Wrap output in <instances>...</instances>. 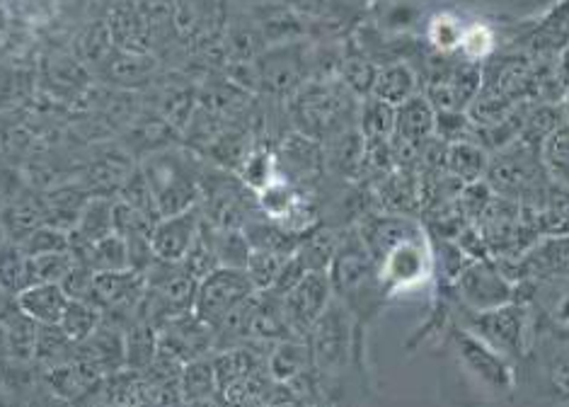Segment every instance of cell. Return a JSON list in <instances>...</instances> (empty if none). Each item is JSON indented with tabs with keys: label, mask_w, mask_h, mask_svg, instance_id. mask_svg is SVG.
Returning a JSON list of instances; mask_svg holds the SVG:
<instances>
[{
	"label": "cell",
	"mask_w": 569,
	"mask_h": 407,
	"mask_svg": "<svg viewBox=\"0 0 569 407\" xmlns=\"http://www.w3.org/2000/svg\"><path fill=\"white\" fill-rule=\"evenodd\" d=\"M92 192L90 189L80 182H63L47 189L44 195H39V207H42L44 214V224L53 226L59 230H66V234H71L80 211H83L86 204L90 201Z\"/></svg>",
	"instance_id": "ffe728a7"
},
{
	"label": "cell",
	"mask_w": 569,
	"mask_h": 407,
	"mask_svg": "<svg viewBox=\"0 0 569 407\" xmlns=\"http://www.w3.org/2000/svg\"><path fill=\"white\" fill-rule=\"evenodd\" d=\"M76 49V59L86 68H90V71H104V66L110 63L112 53L117 51L104 20H94L92 24H88L86 30L80 32Z\"/></svg>",
	"instance_id": "f546056e"
},
{
	"label": "cell",
	"mask_w": 569,
	"mask_h": 407,
	"mask_svg": "<svg viewBox=\"0 0 569 407\" xmlns=\"http://www.w3.org/2000/svg\"><path fill=\"white\" fill-rule=\"evenodd\" d=\"M124 349H127V369L143 374L153 366L158 357V330L151 322L137 320L124 332Z\"/></svg>",
	"instance_id": "d6a6232c"
},
{
	"label": "cell",
	"mask_w": 569,
	"mask_h": 407,
	"mask_svg": "<svg viewBox=\"0 0 569 407\" xmlns=\"http://www.w3.org/2000/svg\"><path fill=\"white\" fill-rule=\"evenodd\" d=\"M281 3L308 22L325 18L330 10V0H281Z\"/></svg>",
	"instance_id": "7dc6e473"
},
{
	"label": "cell",
	"mask_w": 569,
	"mask_h": 407,
	"mask_svg": "<svg viewBox=\"0 0 569 407\" xmlns=\"http://www.w3.org/2000/svg\"><path fill=\"white\" fill-rule=\"evenodd\" d=\"M289 257L287 255H277V252L252 250L250 260L246 265V271H248L250 281L254 284V289L257 291H272L279 275H281V269H283V265H287Z\"/></svg>",
	"instance_id": "60d3db41"
},
{
	"label": "cell",
	"mask_w": 569,
	"mask_h": 407,
	"mask_svg": "<svg viewBox=\"0 0 569 407\" xmlns=\"http://www.w3.org/2000/svg\"><path fill=\"white\" fill-rule=\"evenodd\" d=\"M0 325H3L6 339H8V357L18 361L34 359L39 328H42V325L34 322L32 318H27L18 308V304L12 306V310L3 320H0Z\"/></svg>",
	"instance_id": "4dcf8cb0"
},
{
	"label": "cell",
	"mask_w": 569,
	"mask_h": 407,
	"mask_svg": "<svg viewBox=\"0 0 569 407\" xmlns=\"http://www.w3.org/2000/svg\"><path fill=\"white\" fill-rule=\"evenodd\" d=\"M114 199L129 204V207H133V209H139L141 214L148 216V219L160 221V214H158V207H156L153 192H151V187H148V182H146L139 166H137V170L129 175L127 182L119 187V192H117Z\"/></svg>",
	"instance_id": "b9f144b4"
},
{
	"label": "cell",
	"mask_w": 569,
	"mask_h": 407,
	"mask_svg": "<svg viewBox=\"0 0 569 407\" xmlns=\"http://www.w3.org/2000/svg\"><path fill=\"white\" fill-rule=\"evenodd\" d=\"M351 100L355 95L340 83V78L306 80L287 100L293 131L325 143L335 133L357 127L359 107H349Z\"/></svg>",
	"instance_id": "7a4b0ae2"
},
{
	"label": "cell",
	"mask_w": 569,
	"mask_h": 407,
	"mask_svg": "<svg viewBox=\"0 0 569 407\" xmlns=\"http://www.w3.org/2000/svg\"><path fill=\"white\" fill-rule=\"evenodd\" d=\"M267 369H269V376H272L281 386H289L298 381V378L313 374L316 366H313V357H310L308 339L289 337L272 345L267 357Z\"/></svg>",
	"instance_id": "7402d4cb"
},
{
	"label": "cell",
	"mask_w": 569,
	"mask_h": 407,
	"mask_svg": "<svg viewBox=\"0 0 569 407\" xmlns=\"http://www.w3.org/2000/svg\"><path fill=\"white\" fill-rule=\"evenodd\" d=\"M328 277L335 298H340L355 314L359 325L373 320L386 296L381 291V281H378V265L355 226L345 228L340 234V246H337L328 267Z\"/></svg>",
	"instance_id": "6da1fadb"
},
{
	"label": "cell",
	"mask_w": 569,
	"mask_h": 407,
	"mask_svg": "<svg viewBox=\"0 0 569 407\" xmlns=\"http://www.w3.org/2000/svg\"><path fill=\"white\" fill-rule=\"evenodd\" d=\"M538 318V316H536ZM531 351L538 355V371L548 388V396L569 405V339L538 318Z\"/></svg>",
	"instance_id": "5bb4252c"
},
{
	"label": "cell",
	"mask_w": 569,
	"mask_h": 407,
	"mask_svg": "<svg viewBox=\"0 0 569 407\" xmlns=\"http://www.w3.org/2000/svg\"><path fill=\"white\" fill-rule=\"evenodd\" d=\"M482 88L480 68L472 63L443 68L429 80L425 98L437 112H466V107L476 102Z\"/></svg>",
	"instance_id": "9a60e30c"
},
{
	"label": "cell",
	"mask_w": 569,
	"mask_h": 407,
	"mask_svg": "<svg viewBox=\"0 0 569 407\" xmlns=\"http://www.w3.org/2000/svg\"><path fill=\"white\" fill-rule=\"evenodd\" d=\"M417 95V76L408 63L392 61L378 68L371 98L383 100L390 107H400Z\"/></svg>",
	"instance_id": "484cf974"
},
{
	"label": "cell",
	"mask_w": 569,
	"mask_h": 407,
	"mask_svg": "<svg viewBox=\"0 0 569 407\" xmlns=\"http://www.w3.org/2000/svg\"><path fill=\"white\" fill-rule=\"evenodd\" d=\"M158 349L180 364L207 359L216 351V332L194 310H189L160 325Z\"/></svg>",
	"instance_id": "7c38bea8"
},
{
	"label": "cell",
	"mask_w": 569,
	"mask_h": 407,
	"mask_svg": "<svg viewBox=\"0 0 569 407\" xmlns=\"http://www.w3.org/2000/svg\"><path fill=\"white\" fill-rule=\"evenodd\" d=\"M376 265L386 301L422 289L431 279L433 269H437L433 267V248L427 228L417 230V234L400 240L398 246H392Z\"/></svg>",
	"instance_id": "8992f818"
},
{
	"label": "cell",
	"mask_w": 569,
	"mask_h": 407,
	"mask_svg": "<svg viewBox=\"0 0 569 407\" xmlns=\"http://www.w3.org/2000/svg\"><path fill=\"white\" fill-rule=\"evenodd\" d=\"M0 287L12 296L32 287V257L22 250L20 242L6 240L0 248Z\"/></svg>",
	"instance_id": "836d02e7"
},
{
	"label": "cell",
	"mask_w": 569,
	"mask_h": 407,
	"mask_svg": "<svg viewBox=\"0 0 569 407\" xmlns=\"http://www.w3.org/2000/svg\"><path fill=\"white\" fill-rule=\"evenodd\" d=\"M240 3H246V6H257V3H267V0H240Z\"/></svg>",
	"instance_id": "816d5d0a"
},
{
	"label": "cell",
	"mask_w": 569,
	"mask_h": 407,
	"mask_svg": "<svg viewBox=\"0 0 569 407\" xmlns=\"http://www.w3.org/2000/svg\"><path fill=\"white\" fill-rule=\"evenodd\" d=\"M361 3H366V0H361Z\"/></svg>",
	"instance_id": "db71d44e"
},
{
	"label": "cell",
	"mask_w": 569,
	"mask_h": 407,
	"mask_svg": "<svg viewBox=\"0 0 569 407\" xmlns=\"http://www.w3.org/2000/svg\"><path fill=\"white\" fill-rule=\"evenodd\" d=\"M335 291L328 271H308L293 289L281 296L283 316L296 337H306L332 304Z\"/></svg>",
	"instance_id": "4fadbf2b"
},
{
	"label": "cell",
	"mask_w": 569,
	"mask_h": 407,
	"mask_svg": "<svg viewBox=\"0 0 569 407\" xmlns=\"http://www.w3.org/2000/svg\"><path fill=\"white\" fill-rule=\"evenodd\" d=\"M139 168L151 187L160 219L199 207L204 166H197L192 156L178 148H166L143 158Z\"/></svg>",
	"instance_id": "3957f363"
},
{
	"label": "cell",
	"mask_w": 569,
	"mask_h": 407,
	"mask_svg": "<svg viewBox=\"0 0 569 407\" xmlns=\"http://www.w3.org/2000/svg\"><path fill=\"white\" fill-rule=\"evenodd\" d=\"M359 330L361 325L357 322L355 314H351L340 298H332L328 310H325V314L318 318V322L306 335L316 374L322 378V381L340 378L342 371L349 366V361L355 359Z\"/></svg>",
	"instance_id": "5b68a950"
},
{
	"label": "cell",
	"mask_w": 569,
	"mask_h": 407,
	"mask_svg": "<svg viewBox=\"0 0 569 407\" xmlns=\"http://www.w3.org/2000/svg\"><path fill=\"white\" fill-rule=\"evenodd\" d=\"M71 296L63 291L61 284H32L16 296V304L27 318L39 325H59Z\"/></svg>",
	"instance_id": "603a6c76"
},
{
	"label": "cell",
	"mask_w": 569,
	"mask_h": 407,
	"mask_svg": "<svg viewBox=\"0 0 569 407\" xmlns=\"http://www.w3.org/2000/svg\"><path fill=\"white\" fill-rule=\"evenodd\" d=\"M540 166L552 185L569 187V121L555 129L540 146Z\"/></svg>",
	"instance_id": "d590c367"
},
{
	"label": "cell",
	"mask_w": 569,
	"mask_h": 407,
	"mask_svg": "<svg viewBox=\"0 0 569 407\" xmlns=\"http://www.w3.org/2000/svg\"><path fill=\"white\" fill-rule=\"evenodd\" d=\"M6 240H8V238H6V230H3V226H0V248H3Z\"/></svg>",
	"instance_id": "f5cc1de1"
},
{
	"label": "cell",
	"mask_w": 569,
	"mask_h": 407,
	"mask_svg": "<svg viewBox=\"0 0 569 407\" xmlns=\"http://www.w3.org/2000/svg\"><path fill=\"white\" fill-rule=\"evenodd\" d=\"M0 226H3L6 238L10 242H24L39 226H47L42 207H39V199L18 197L8 201L6 207L0 209Z\"/></svg>",
	"instance_id": "4316f807"
},
{
	"label": "cell",
	"mask_w": 569,
	"mask_h": 407,
	"mask_svg": "<svg viewBox=\"0 0 569 407\" xmlns=\"http://www.w3.org/2000/svg\"><path fill=\"white\" fill-rule=\"evenodd\" d=\"M76 347L78 345H73L71 339L66 337L59 325H42V328H39L34 359L39 364H44L47 369H53V366H61L76 359Z\"/></svg>",
	"instance_id": "ab89813d"
},
{
	"label": "cell",
	"mask_w": 569,
	"mask_h": 407,
	"mask_svg": "<svg viewBox=\"0 0 569 407\" xmlns=\"http://www.w3.org/2000/svg\"><path fill=\"white\" fill-rule=\"evenodd\" d=\"M466 27L451 12H443V16H437L429 24V42L433 49L441 53H453L460 49V39H463Z\"/></svg>",
	"instance_id": "ee69618b"
},
{
	"label": "cell",
	"mask_w": 569,
	"mask_h": 407,
	"mask_svg": "<svg viewBox=\"0 0 569 407\" xmlns=\"http://www.w3.org/2000/svg\"><path fill=\"white\" fill-rule=\"evenodd\" d=\"M252 294H257V289L246 269L216 267L211 275L199 281L194 314L216 330Z\"/></svg>",
	"instance_id": "9c48e42d"
},
{
	"label": "cell",
	"mask_w": 569,
	"mask_h": 407,
	"mask_svg": "<svg viewBox=\"0 0 569 407\" xmlns=\"http://www.w3.org/2000/svg\"><path fill=\"white\" fill-rule=\"evenodd\" d=\"M76 267L71 250L32 257V284H61Z\"/></svg>",
	"instance_id": "7bdbcfd3"
},
{
	"label": "cell",
	"mask_w": 569,
	"mask_h": 407,
	"mask_svg": "<svg viewBox=\"0 0 569 407\" xmlns=\"http://www.w3.org/2000/svg\"><path fill=\"white\" fill-rule=\"evenodd\" d=\"M201 224H204V216H201L199 207L160 219L151 234L156 260L182 262L201 234Z\"/></svg>",
	"instance_id": "2e32d148"
},
{
	"label": "cell",
	"mask_w": 569,
	"mask_h": 407,
	"mask_svg": "<svg viewBox=\"0 0 569 407\" xmlns=\"http://www.w3.org/2000/svg\"><path fill=\"white\" fill-rule=\"evenodd\" d=\"M562 112H565V117H567V121H569V88L565 90V100H562Z\"/></svg>",
	"instance_id": "681fc988"
},
{
	"label": "cell",
	"mask_w": 569,
	"mask_h": 407,
	"mask_svg": "<svg viewBox=\"0 0 569 407\" xmlns=\"http://www.w3.org/2000/svg\"><path fill=\"white\" fill-rule=\"evenodd\" d=\"M260 90L272 98L289 100L301 88L310 68H313V49L303 42H291L281 47H269L254 59Z\"/></svg>",
	"instance_id": "ba28073f"
},
{
	"label": "cell",
	"mask_w": 569,
	"mask_h": 407,
	"mask_svg": "<svg viewBox=\"0 0 569 407\" xmlns=\"http://www.w3.org/2000/svg\"><path fill=\"white\" fill-rule=\"evenodd\" d=\"M451 345L456 349L458 361L463 364V369L485 388L499 393V396H507L517 386L513 364L501 357L490 345H485L480 337L463 328H456L451 332Z\"/></svg>",
	"instance_id": "30bf717a"
},
{
	"label": "cell",
	"mask_w": 569,
	"mask_h": 407,
	"mask_svg": "<svg viewBox=\"0 0 569 407\" xmlns=\"http://www.w3.org/2000/svg\"><path fill=\"white\" fill-rule=\"evenodd\" d=\"M107 30L119 51L151 53L153 39L139 0H112L107 8Z\"/></svg>",
	"instance_id": "e0dca14e"
},
{
	"label": "cell",
	"mask_w": 569,
	"mask_h": 407,
	"mask_svg": "<svg viewBox=\"0 0 569 407\" xmlns=\"http://www.w3.org/2000/svg\"><path fill=\"white\" fill-rule=\"evenodd\" d=\"M12 306H16V296L8 294L3 287H0V320H3L10 314Z\"/></svg>",
	"instance_id": "c3c4849f"
},
{
	"label": "cell",
	"mask_w": 569,
	"mask_h": 407,
	"mask_svg": "<svg viewBox=\"0 0 569 407\" xmlns=\"http://www.w3.org/2000/svg\"><path fill=\"white\" fill-rule=\"evenodd\" d=\"M207 236L211 240V248L216 252V260H219V267H236V269H246L252 248L246 238V234L238 228H213L204 221Z\"/></svg>",
	"instance_id": "e575fe53"
},
{
	"label": "cell",
	"mask_w": 569,
	"mask_h": 407,
	"mask_svg": "<svg viewBox=\"0 0 569 407\" xmlns=\"http://www.w3.org/2000/svg\"><path fill=\"white\" fill-rule=\"evenodd\" d=\"M182 407H219V403L207 400V403H192V405H182Z\"/></svg>",
	"instance_id": "f907efd6"
},
{
	"label": "cell",
	"mask_w": 569,
	"mask_h": 407,
	"mask_svg": "<svg viewBox=\"0 0 569 407\" xmlns=\"http://www.w3.org/2000/svg\"><path fill=\"white\" fill-rule=\"evenodd\" d=\"M76 359L86 361L98 374H114L127 366V349H124V332L117 325L102 320L86 343L76 347Z\"/></svg>",
	"instance_id": "d6986e66"
},
{
	"label": "cell",
	"mask_w": 569,
	"mask_h": 407,
	"mask_svg": "<svg viewBox=\"0 0 569 407\" xmlns=\"http://www.w3.org/2000/svg\"><path fill=\"white\" fill-rule=\"evenodd\" d=\"M357 127L366 143L390 141L396 133V107L376 98H363L357 112Z\"/></svg>",
	"instance_id": "1f68e13d"
},
{
	"label": "cell",
	"mask_w": 569,
	"mask_h": 407,
	"mask_svg": "<svg viewBox=\"0 0 569 407\" xmlns=\"http://www.w3.org/2000/svg\"><path fill=\"white\" fill-rule=\"evenodd\" d=\"M102 73L107 76L110 83L119 88L137 90L153 83V78L158 73V63L151 53H127L117 49Z\"/></svg>",
	"instance_id": "cb8c5ba5"
},
{
	"label": "cell",
	"mask_w": 569,
	"mask_h": 407,
	"mask_svg": "<svg viewBox=\"0 0 569 407\" xmlns=\"http://www.w3.org/2000/svg\"><path fill=\"white\" fill-rule=\"evenodd\" d=\"M83 265H88L94 275L98 271H121V269H131V257H129V246L127 240L112 234L98 242H92L88 248L86 257L80 260Z\"/></svg>",
	"instance_id": "74e56055"
},
{
	"label": "cell",
	"mask_w": 569,
	"mask_h": 407,
	"mask_svg": "<svg viewBox=\"0 0 569 407\" xmlns=\"http://www.w3.org/2000/svg\"><path fill=\"white\" fill-rule=\"evenodd\" d=\"M451 289L460 308L472 310V314L495 310L517 301V284H513L490 257H485V260H472L463 271H460Z\"/></svg>",
	"instance_id": "52a82bcc"
},
{
	"label": "cell",
	"mask_w": 569,
	"mask_h": 407,
	"mask_svg": "<svg viewBox=\"0 0 569 407\" xmlns=\"http://www.w3.org/2000/svg\"><path fill=\"white\" fill-rule=\"evenodd\" d=\"M376 76H378V66L371 59H366L363 53H359V51L357 53H345L340 73H337L340 83L359 100L371 98Z\"/></svg>",
	"instance_id": "f35d334b"
},
{
	"label": "cell",
	"mask_w": 569,
	"mask_h": 407,
	"mask_svg": "<svg viewBox=\"0 0 569 407\" xmlns=\"http://www.w3.org/2000/svg\"><path fill=\"white\" fill-rule=\"evenodd\" d=\"M20 246L30 257L63 252V250H69V234H66V230L53 228V226H39L30 238L20 242Z\"/></svg>",
	"instance_id": "f6af8a7d"
},
{
	"label": "cell",
	"mask_w": 569,
	"mask_h": 407,
	"mask_svg": "<svg viewBox=\"0 0 569 407\" xmlns=\"http://www.w3.org/2000/svg\"><path fill=\"white\" fill-rule=\"evenodd\" d=\"M490 166V153L478 141H458L446 148L443 168L449 170L458 182L476 185L482 182Z\"/></svg>",
	"instance_id": "d4e9b609"
},
{
	"label": "cell",
	"mask_w": 569,
	"mask_h": 407,
	"mask_svg": "<svg viewBox=\"0 0 569 407\" xmlns=\"http://www.w3.org/2000/svg\"><path fill=\"white\" fill-rule=\"evenodd\" d=\"M536 325L538 318L533 308L523 301H513L495 310H482V314L460 308L458 328L480 337L485 345H490L501 357L513 364L526 359L528 351H531Z\"/></svg>",
	"instance_id": "277c9868"
},
{
	"label": "cell",
	"mask_w": 569,
	"mask_h": 407,
	"mask_svg": "<svg viewBox=\"0 0 569 407\" xmlns=\"http://www.w3.org/2000/svg\"><path fill=\"white\" fill-rule=\"evenodd\" d=\"M492 49H495V32L490 30V27H485V24L466 27L458 51L463 53L468 61H480L485 57H490Z\"/></svg>",
	"instance_id": "bcb514c9"
},
{
	"label": "cell",
	"mask_w": 569,
	"mask_h": 407,
	"mask_svg": "<svg viewBox=\"0 0 569 407\" xmlns=\"http://www.w3.org/2000/svg\"><path fill=\"white\" fill-rule=\"evenodd\" d=\"M102 325V310L92 306L86 298H71L66 306V314L59 322V328L66 332L73 345L86 343V339Z\"/></svg>",
	"instance_id": "8d00e7d4"
},
{
	"label": "cell",
	"mask_w": 569,
	"mask_h": 407,
	"mask_svg": "<svg viewBox=\"0 0 569 407\" xmlns=\"http://www.w3.org/2000/svg\"><path fill=\"white\" fill-rule=\"evenodd\" d=\"M211 357L189 361V364L182 366V374H180V400H182V405L207 403V400L219 398V381H216Z\"/></svg>",
	"instance_id": "f1b7e54d"
},
{
	"label": "cell",
	"mask_w": 569,
	"mask_h": 407,
	"mask_svg": "<svg viewBox=\"0 0 569 407\" xmlns=\"http://www.w3.org/2000/svg\"><path fill=\"white\" fill-rule=\"evenodd\" d=\"M100 374L80 359H71L61 366H53L47 374V381L53 393H59L66 400H78L86 398L88 393L98 384Z\"/></svg>",
	"instance_id": "83f0119b"
},
{
	"label": "cell",
	"mask_w": 569,
	"mask_h": 407,
	"mask_svg": "<svg viewBox=\"0 0 569 407\" xmlns=\"http://www.w3.org/2000/svg\"><path fill=\"white\" fill-rule=\"evenodd\" d=\"M433 125H437V110H433L425 95H415L408 102L396 107V133H392V141L419 151L433 136Z\"/></svg>",
	"instance_id": "44dd1931"
},
{
	"label": "cell",
	"mask_w": 569,
	"mask_h": 407,
	"mask_svg": "<svg viewBox=\"0 0 569 407\" xmlns=\"http://www.w3.org/2000/svg\"><path fill=\"white\" fill-rule=\"evenodd\" d=\"M325 170L345 182H361L366 166V141L359 127H349L322 143Z\"/></svg>",
	"instance_id": "ac0fdd59"
},
{
	"label": "cell",
	"mask_w": 569,
	"mask_h": 407,
	"mask_svg": "<svg viewBox=\"0 0 569 407\" xmlns=\"http://www.w3.org/2000/svg\"><path fill=\"white\" fill-rule=\"evenodd\" d=\"M497 265L513 284L569 279V234L540 238L519 260Z\"/></svg>",
	"instance_id": "8fae6325"
}]
</instances>
